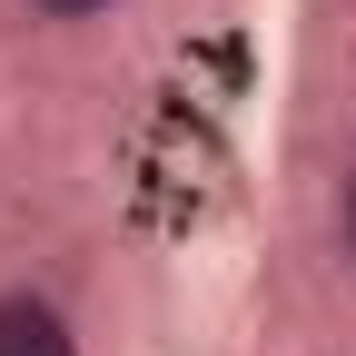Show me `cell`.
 <instances>
[{
    "instance_id": "3",
    "label": "cell",
    "mask_w": 356,
    "mask_h": 356,
    "mask_svg": "<svg viewBox=\"0 0 356 356\" xmlns=\"http://www.w3.org/2000/svg\"><path fill=\"white\" fill-rule=\"evenodd\" d=\"M337 228H346V257H356V178H346V198H337Z\"/></svg>"
},
{
    "instance_id": "2",
    "label": "cell",
    "mask_w": 356,
    "mask_h": 356,
    "mask_svg": "<svg viewBox=\"0 0 356 356\" xmlns=\"http://www.w3.org/2000/svg\"><path fill=\"white\" fill-rule=\"evenodd\" d=\"M30 10H50V20H99V10H119V0H30Z\"/></svg>"
},
{
    "instance_id": "1",
    "label": "cell",
    "mask_w": 356,
    "mask_h": 356,
    "mask_svg": "<svg viewBox=\"0 0 356 356\" xmlns=\"http://www.w3.org/2000/svg\"><path fill=\"white\" fill-rule=\"evenodd\" d=\"M0 356H79V327L60 317V297L0 287Z\"/></svg>"
}]
</instances>
